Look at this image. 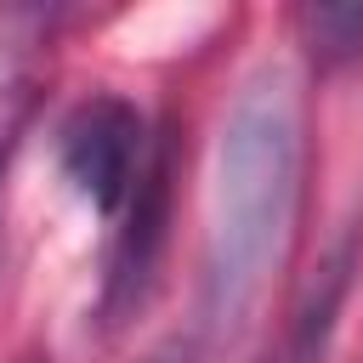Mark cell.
<instances>
[{"instance_id":"obj_1","label":"cell","mask_w":363,"mask_h":363,"mask_svg":"<svg viewBox=\"0 0 363 363\" xmlns=\"http://www.w3.org/2000/svg\"><path fill=\"white\" fill-rule=\"evenodd\" d=\"M306 199V96L295 68L255 62L216 130L204 193V335L233 340L289 261Z\"/></svg>"},{"instance_id":"obj_2","label":"cell","mask_w":363,"mask_h":363,"mask_svg":"<svg viewBox=\"0 0 363 363\" xmlns=\"http://www.w3.org/2000/svg\"><path fill=\"white\" fill-rule=\"evenodd\" d=\"M147 159H153L147 119L119 91L79 96L62 113V125H57V164L74 182V193L91 210H102V216H119L125 210V199L136 193Z\"/></svg>"},{"instance_id":"obj_3","label":"cell","mask_w":363,"mask_h":363,"mask_svg":"<svg viewBox=\"0 0 363 363\" xmlns=\"http://www.w3.org/2000/svg\"><path fill=\"white\" fill-rule=\"evenodd\" d=\"M170 142L153 136V159L136 182V193L125 199L119 210V233H113V250H108V278H102V318L108 323H125L142 301H147V284L164 261V244H170V216H176V193H170Z\"/></svg>"},{"instance_id":"obj_4","label":"cell","mask_w":363,"mask_h":363,"mask_svg":"<svg viewBox=\"0 0 363 363\" xmlns=\"http://www.w3.org/2000/svg\"><path fill=\"white\" fill-rule=\"evenodd\" d=\"M357 261H363V233L346 227L318 255V272H306V284L295 289L267 363H329L335 335H340V312H346V295H352V278H357Z\"/></svg>"},{"instance_id":"obj_5","label":"cell","mask_w":363,"mask_h":363,"mask_svg":"<svg viewBox=\"0 0 363 363\" xmlns=\"http://www.w3.org/2000/svg\"><path fill=\"white\" fill-rule=\"evenodd\" d=\"M295 34H301V45H306L323 68H340V62L363 57V6H357V0L301 6V11H295Z\"/></svg>"},{"instance_id":"obj_6","label":"cell","mask_w":363,"mask_h":363,"mask_svg":"<svg viewBox=\"0 0 363 363\" xmlns=\"http://www.w3.org/2000/svg\"><path fill=\"white\" fill-rule=\"evenodd\" d=\"M23 119H28V85L0 79V187H6V164H11V153H17Z\"/></svg>"},{"instance_id":"obj_7","label":"cell","mask_w":363,"mask_h":363,"mask_svg":"<svg viewBox=\"0 0 363 363\" xmlns=\"http://www.w3.org/2000/svg\"><path fill=\"white\" fill-rule=\"evenodd\" d=\"M142 363H204V346H199V335H193V329H187V335L176 329V335H164L159 346H147V357H142Z\"/></svg>"},{"instance_id":"obj_8","label":"cell","mask_w":363,"mask_h":363,"mask_svg":"<svg viewBox=\"0 0 363 363\" xmlns=\"http://www.w3.org/2000/svg\"><path fill=\"white\" fill-rule=\"evenodd\" d=\"M23 363H40V357H23Z\"/></svg>"}]
</instances>
